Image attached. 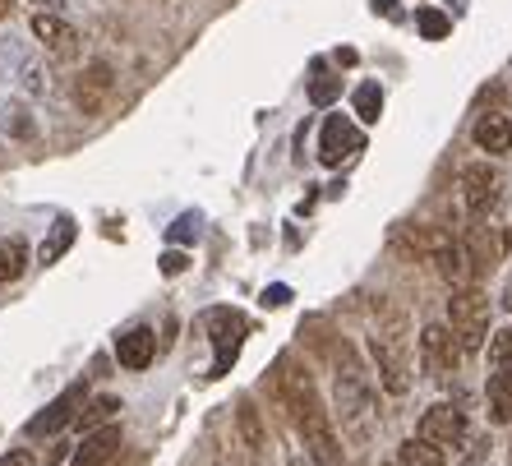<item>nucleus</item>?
<instances>
[{
	"instance_id": "1",
	"label": "nucleus",
	"mask_w": 512,
	"mask_h": 466,
	"mask_svg": "<svg viewBox=\"0 0 512 466\" xmlns=\"http://www.w3.org/2000/svg\"><path fill=\"white\" fill-rule=\"evenodd\" d=\"M282 402L291 407L296 430L305 434V443H310V462L314 466H342V448H337L333 420H328V411H323V402H319V393H314L310 374L282 365Z\"/></svg>"
},
{
	"instance_id": "2",
	"label": "nucleus",
	"mask_w": 512,
	"mask_h": 466,
	"mask_svg": "<svg viewBox=\"0 0 512 466\" xmlns=\"http://www.w3.org/2000/svg\"><path fill=\"white\" fill-rule=\"evenodd\" d=\"M0 70H5V79H10L19 93H28V97H47L51 93L47 60L37 56L28 42H19V37H0Z\"/></svg>"
},
{
	"instance_id": "3",
	"label": "nucleus",
	"mask_w": 512,
	"mask_h": 466,
	"mask_svg": "<svg viewBox=\"0 0 512 466\" xmlns=\"http://www.w3.org/2000/svg\"><path fill=\"white\" fill-rule=\"evenodd\" d=\"M448 319H453V333L462 342V351H480L489 333V296L480 287H457L448 296Z\"/></svg>"
},
{
	"instance_id": "4",
	"label": "nucleus",
	"mask_w": 512,
	"mask_h": 466,
	"mask_svg": "<svg viewBox=\"0 0 512 466\" xmlns=\"http://www.w3.org/2000/svg\"><path fill=\"white\" fill-rule=\"evenodd\" d=\"M333 402H337V411H342V425H351V430H356V425H365V416H370V402H374L370 374L360 370L351 356H346V365L337 370Z\"/></svg>"
},
{
	"instance_id": "5",
	"label": "nucleus",
	"mask_w": 512,
	"mask_h": 466,
	"mask_svg": "<svg viewBox=\"0 0 512 466\" xmlns=\"http://www.w3.org/2000/svg\"><path fill=\"white\" fill-rule=\"evenodd\" d=\"M499 194H503V180L489 162H471V167H462V199H466V213L471 217H485L489 208L499 204Z\"/></svg>"
},
{
	"instance_id": "6",
	"label": "nucleus",
	"mask_w": 512,
	"mask_h": 466,
	"mask_svg": "<svg viewBox=\"0 0 512 466\" xmlns=\"http://www.w3.org/2000/svg\"><path fill=\"white\" fill-rule=\"evenodd\" d=\"M360 148H365V134H360L346 116L323 120V130H319V162L323 167H337V162H346V157H356Z\"/></svg>"
},
{
	"instance_id": "7",
	"label": "nucleus",
	"mask_w": 512,
	"mask_h": 466,
	"mask_svg": "<svg viewBox=\"0 0 512 466\" xmlns=\"http://www.w3.org/2000/svg\"><path fill=\"white\" fill-rule=\"evenodd\" d=\"M457 356H462V342H457L453 328H443V323H429L425 333H420V365H425L429 374L457 370Z\"/></svg>"
},
{
	"instance_id": "8",
	"label": "nucleus",
	"mask_w": 512,
	"mask_h": 466,
	"mask_svg": "<svg viewBox=\"0 0 512 466\" xmlns=\"http://www.w3.org/2000/svg\"><path fill=\"white\" fill-rule=\"evenodd\" d=\"M111 93H116V74H111L107 60H93V65L79 74V84H74V97H79L84 116H102L107 102H111Z\"/></svg>"
},
{
	"instance_id": "9",
	"label": "nucleus",
	"mask_w": 512,
	"mask_h": 466,
	"mask_svg": "<svg viewBox=\"0 0 512 466\" xmlns=\"http://www.w3.org/2000/svg\"><path fill=\"white\" fill-rule=\"evenodd\" d=\"M33 37L56 60H74V56H79V47H84V42H79V33H74V24H65L60 14H42V10L33 14Z\"/></svg>"
},
{
	"instance_id": "10",
	"label": "nucleus",
	"mask_w": 512,
	"mask_h": 466,
	"mask_svg": "<svg viewBox=\"0 0 512 466\" xmlns=\"http://www.w3.org/2000/svg\"><path fill=\"white\" fill-rule=\"evenodd\" d=\"M462 434H466V416L453 402H439V407H429L420 416V439L425 443H457Z\"/></svg>"
},
{
	"instance_id": "11",
	"label": "nucleus",
	"mask_w": 512,
	"mask_h": 466,
	"mask_svg": "<svg viewBox=\"0 0 512 466\" xmlns=\"http://www.w3.org/2000/svg\"><path fill=\"white\" fill-rule=\"evenodd\" d=\"M208 323L217 328V333H213V342H217V370L213 374H227L231 360H236V351H240V342H245V319H240V314H231V310H213V314H208Z\"/></svg>"
},
{
	"instance_id": "12",
	"label": "nucleus",
	"mask_w": 512,
	"mask_h": 466,
	"mask_svg": "<svg viewBox=\"0 0 512 466\" xmlns=\"http://www.w3.org/2000/svg\"><path fill=\"white\" fill-rule=\"evenodd\" d=\"M79 402H84V383H74V388H65V393H60L56 402H51V407L42 411V416L28 420V434H33V439H42V434L65 430V425L74 420V407H79Z\"/></svg>"
},
{
	"instance_id": "13",
	"label": "nucleus",
	"mask_w": 512,
	"mask_h": 466,
	"mask_svg": "<svg viewBox=\"0 0 512 466\" xmlns=\"http://www.w3.org/2000/svg\"><path fill=\"white\" fill-rule=\"evenodd\" d=\"M157 356V337L153 328H130V333H120L116 342V360H120V370H148Z\"/></svg>"
},
{
	"instance_id": "14",
	"label": "nucleus",
	"mask_w": 512,
	"mask_h": 466,
	"mask_svg": "<svg viewBox=\"0 0 512 466\" xmlns=\"http://www.w3.org/2000/svg\"><path fill=\"white\" fill-rule=\"evenodd\" d=\"M429 259H434L439 277H443V282H448L453 291L466 287V277H471V268H476V263H471V254H466V245H462V240H453V236L443 240V245L429 254Z\"/></svg>"
},
{
	"instance_id": "15",
	"label": "nucleus",
	"mask_w": 512,
	"mask_h": 466,
	"mask_svg": "<svg viewBox=\"0 0 512 466\" xmlns=\"http://www.w3.org/2000/svg\"><path fill=\"white\" fill-rule=\"evenodd\" d=\"M466 254H471V263L476 268H494V263L503 259V250H508V236L503 231H494V227H485V222H476V227L466 231Z\"/></svg>"
},
{
	"instance_id": "16",
	"label": "nucleus",
	"mask_w": 512,
	"mask_h": 466,
	"mask_svg": "<svg viewBox=\"0 0 512 466\" xmlns=\"http://www.w3.org/2000/svg\"><path fill=\"white\" fill-rule=\"evenodd\" d=\"M476 148H485L489 157H503V153H512V120L508 116H499V111H485V116L476 120Z\"/></svg>"
},
{
	"instance_id": "17",
	"label": "nucleus",
	"mask_w": 512,
	"mask_h": 466,
	"mask_svg": "<svg viewBox=\"0 0 512 466\" xmlns=\"http://www.w3.org/2000/svg\"><path fill=\"white\" fill-rule=\"evenodd\" d=\"M120 453V425H102L84 439V448L74 453V466H107Z\"/></svg>"
},
{
	"instance_id": "18",
	"label": "nucleus",
	"mask_w": 512,
	"mask_h": 466,
	"mask_svg": "<svg viewBox=\"0 0 512 466\" xmlns=\"http://www.w3.org/2000/svg\"><path fill=\"white\" fill-rule=\"evenodd\" d=\"M370 356H374V365H379L383 388H388V393H406V365H402V356L388 347V337L383 333L370 337Z\"/></svg>"
},
{
	"instance_id": "19",
	"label": "nucleus",
	"mask_w": 512,
	"mask_h": 466,
	"mask_svg": "<svg viewBox=\"0 0 512 466\" xmlns=\"http://www.w3.org/2000/svg\"><path fill=\"white\" fill-rule=\"evenodd\" d=\"M485 397H489V420H494V425H508L512 420V370L489 374Z\"/></svg>"
},
{
	"instance_id": "20",
	"label": "nucleus",
	"mask_w": 512,
	"mask_h": 466,
	"mask_svg": "<svg viewBox=\"0 0 512 466\" xmlns=\"http://www.w3.org/2000/svg\"><path fill=\"white\" fill-rule=\"evenodd\" d=\"M24 268H28V245L19 236H10V240H0V287L5 282H19L24 277Z\"/></svg>"
},
{
	"instance_id": "21",
	"label": "nucleus",
	"mask_w": 512,
	"mask_h": 466,
	"mask_svg": "<svg viewBox=\"0 0 512 466\" xmlns=\"http://www.w3.org/2000/svg\"><path fill=\"white\" fill-rule=\"evenodd\" d=\"M236 425H240V443H245L250 453H263L268 434H263V420H259V411H254V402H240L236 407Z\"/></svg>"
},
{
	"instance_id": "22",
	"label": "nucleus",
	"mask_w": 512,
	"mask_h": 466,
	"mask_svg": "<svg viewBox=\"0 0 512 466\" xmlns=\"http://www.w3.org/2000/svg\"><path fill=\"white\" fill-rule=\"evenodd\" d=\"M70 245H74V222H70V217H60L56 227H51V236L42 240V250H37V259H42V263H56L60 254L70 250Z\"/></svg>"
},
{
	"instance_id": "23",
	"label": "nucleus",
	"mask_w": 512,
	"mask_h": 466,
	"mask_svg": "<svg viewBox=\"0 0 512 466\" xmlns=\"http://www.w3.org/2000/svg\"><path fill=\"white\" fill-rule=\"evenodd\" d=\"M397 462H402V466H443V453H439V443L411 439V443H402Z\"/></svg>"
},
{
	"instance_id": "24",
	"label": "nucleus",
	"mask_w": 512,
	"mask_h": 466,
	"mask_svg": "<svg viewBox=\"0 0 512 466\" xmlns=\"http://www.w3.org/2000/svg\"><path fill=\"white\" fill-rule=\"evenodd\" d=\"M0 125H5V134H14V139H33L37 134V125H33V116L24 111V102H5Z\"/></svg>"
},
{
	"instance_id": "25",
	"label": "nucleus",
	"mask_w": 512,
	"mask_h": 466,
	"mask_svg": "<svg viewBox=\"0 0 512 466\" xmlns=\"http://www.w3.org/2000/svg\"><path fill=\"white\" fill-rule=\"evenodd\" d=\"M116 411H120V397H97V402H93L88 411H79V430L93 434L97 425H102V420H111Z\"/></svg>"
},
{
	"instance_id": "26",
	"label": "nucleus",
	"mask_w": 512,
	"mask_h": 466,
	"mask_svg": "<svg viewBox=\"0 0 512 466\" xmlns=\"http://www.w3.org/2000/svg\"><path fill=\"white\" fill-rule=\"evenodd\" d=\"M351 107H356V116H360V120H379V111H383V93H379V84H360V88H356V97H351Z\"/></svg>"
},
{
	"instance_id": "27",
	"label": "nucleus",
	"mask_w": 512,
	"mask_h": 466,
	"mask_svg": "<svg viewBox=\"0 0 512 466\" xmlns=\"http://www.w3.org/2000/svg\"><path fill=\"white\" fill-rule=\"evenodd\" d=\"M416 24H420V33H425L429 42H439V37L453 33V24H448V14H439V10H420V14H416Z\"/></svg>"
},
{
	"instance_id": "28",
	"label": "nucleus",
	"mask_w": 512,
	"mask_h": 466,
	"mask_svg": "<svg viewBox=\"0 0 512 466\" xmlns=\"http://www.w3.org/2000/svg\"><path fill=\"white\" fill-rule=\"evenodd\" d=\"M337 93H342V84H337L333 74H319V79H314V88H310V102H314V107H328V102H337Z\"/></svg>"
},
{
	"instance_id": "29",
	"label": "nucleus",
	"mask_w": 512,
	"mask_h": 466,
	"mask_svg": "<svg viewBox=\"0 0 512 466\" xmlns=\"http://www.w3.org/2000/svg\"><path fill=\"white\" fill-rule=\"evenodd\" d=\"M489 360L494 365H512V328H503V333H494V342H489Z\"/></svg>"
},
{
	"instance_id": "30",
	"label": "nucleus",
	"mask_w": 512,
	"mask_h": 466,
	"mask_svg": "<svg viewBox=\"0 0 512 466\" xmlns=\"http://www.w3.org/2000/svg\"><path fill=\"white\" fill-rule=\"evenodd\" d=\"M190 236H199V217L185 213V217L176 222V227H171V240H190Z\"/></svg>"
},
{
	"instance_id": "31",
	"label": "nucleus",
	"mask_w": 512,
	"mask_h": 466,
	"mask_svg": "<svg viewBox=\"0 0 512 466\" xmlns=\"http://www.w3.org/2000/svg\"><path fill=\"white\" fill-rule=\"evenodd\" d=\"M0 466H37V462H33V453H24V448H14V453L0 457Z\"/></svg>"
},
{
	"instance_id": "32",
	"label": "nucleus",
	"mask_w": 512,
	"mask_h": 466,
	"mask_svg": "<svg viewBox=\"0 0 512 466\" xmlns=\"http://www.w3.org/2000/svg\"><path fill=\"white\" fill-rule=\"evenodd\" d=\"M162 268H167V273H180V268H185V254H176V250H171L167 259H162Z\"/></svg>"
},
{
	"instance_id": "33",
	"label": "nucleus",
	"mask_w": 512,
	"mask_h": 466,
	"mask_svg": "<svg viewBox=\"0 0 512 466\" xmlns=\"http://www.w3.org/2000/svg\"><path fill=\"white\" fill-rule=\"evenodd\" d=\"M33 5H42V14H60V5H65V0H33Z\"/></svg>"
},
{
	"instance_id": "34",
	"label": "nucleus",
	"mask_w": 512,
	"mask_h": 466,
	"mask_svg": "<svg viewBox=\"0 0 512 466\" xmlns=\"http://www.w3.org/2000/svg\"><path fill=\"white\" fill-rule=\"evenodd\" d=\"M374 10H383V14H393V0H374Z\"/></svg>"
},
{
	"instance_id": "35",
	"label": "nucleus",
	"mask_w": 512,
	"mask_h": 466,
	"mask_svg": "<svg viewBox=\"0 0 512 466\" xmlns=\"http://www.w3.org/2000/svg\"><path fill=\"white\" fill-rule=\"evenodd\" d=\"M383 466H402V462H397V457H393V462H383Z\"/></svg>"
},
{
	"instance_id": "36",
	"label": "nucleus",
	"mask_w": 512,
	"mask_h": 466,
	"mask_svg": "<svg viewBox=\"0 0 512 466\" xmlns=\"http://www.w3.org/2000/svg\"><path fill=\"white\" fill-rule=\"evenodd\" d=\"M508 462H512V453H508Z\"/></svg>"
}]
</instances>
